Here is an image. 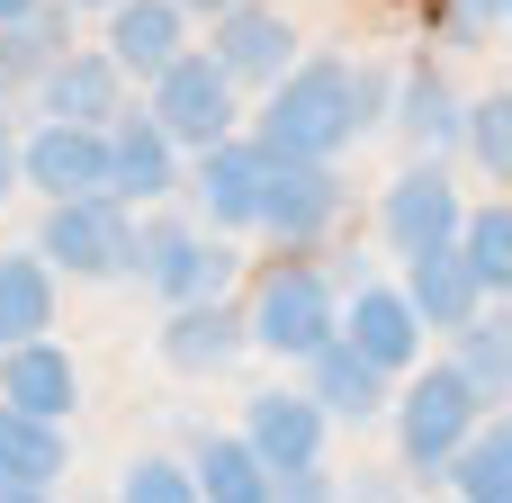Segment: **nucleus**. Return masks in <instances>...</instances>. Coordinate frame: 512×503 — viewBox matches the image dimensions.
Segmentation results:
<instances>
[{"instance_id":"39448f33","label":"nucleus","mask_w":512,"mask_h":503,"mask_svg":"<svg viewBox=\"0 0 512 503\" xmlns=\"http://www.w3.org/2000/svg\"><path fill=\"white\" fill-rule=\"evenodd\" d=\"M153 117H162V135L171 144H216V135H234V72L216 63V54H171L162 72H153Z\"/></svg>"},{"instance_id":"f8f14e48","label":"nucleus","mask_w":512,"mask_h":503,"mask_svg":"<svg viewBox=\"0 0 512 503\" xmlns=\"http://www.w3.org/2000/svg\"><path fill=\"white\" fill-rule=\"evenodd\" d=\"M459 189H450V171H432V162H414V171H396V189H387V207H378V225H387V243L414 261V252H432V243H459Z\"/></svg>"},{"instance_id":"9b49d317","label":"nucleus","mask_w":512,"mask_h":503,"mask_svg":"<svg viewBox=\"0 0 512 503\" xmlns=\"http://www.w3.org/2000/svg\"><path fill=\"white\" fill-rule=\"evenodd\" d=\"M333 207H342V180L333 162H270V189H261V234L279 243H324L333 234Z\"/></svg>"},{"instance_id":"2eb2a0df","label":"nucleus","mask_w":512,"mask_h":503,"mask_svg":"<svg viewBox=\"0 0 512 503\" xmlns=\"http://www.w3.org/2000/svg\"><path fill=\"white\" fill-rule=\"evenodd\" d=\"M36 99H45V117H72V126H108L117 117V99H126V72H117V54H54L45 72H36Z\"/></svg>"},{"instance_id":"0eeeda50","label":"nucleus","mask_w":512,"mask_h":503,"mask_svg":"<svg viewBox=\"0 0 512 503\" xmlns=\"http://www.w3.org/2000/svg\"><path fill=\"white\" fill-rule=\"evenodd\" d=\"M324 405L315 396H288V387H261L252 405H243V441L261 450V468H270V486L279 477H306L315 459H324Z\"/></svg>"},{"instance_id":"7c9ffc66","label":"nucleus","mask_w":512,"mask_h":503,"mask_svg":"<svg viewBox=\"0 0 512 503\" xmlns=\"http://www.w3.org/2000/svg\"><path fill=\"white\" fill-rule=\"evenodd\" d=\"M459 27H486V18H512V0H450Z\"/></svg>"},{"instance_id":"aec40b11","label":"nucleus","mask_w":512,"mask_h":503,"mask_svg":"<svg viewBox=\"0 0 512 503\" xmlns=\"http://www.w3.org/2000/svg\"><path fill=\"white\" fill-rule=\"evenodd\" d=\"M405 297H414V315H423V333H459L468 315H477V270L459 261V243H432V252H414V270H405Z\"/></svg>"},{"instance_id":"7ed1b4c3","label":"nucleus","mask_w":512,"mask_h":503,"mask_svg":"<svg viewBox=\"0 0 512 503\" xmlns=\"http://www.w3.org/2000/svg\"><path fill=\"white\" fill-rule=\"evenodd\" d=\"M477 396H468V378L441 360V369H423L414 360V387L396 396V450H405V468H423V477H441L450 459H459V441L477 432Z\"/></svg>"},{"instance_id":"1a4fd4ad","label":"nucleus","mask_w":512,"mask_h":503,"mask_svg":"<svg viewBox=\"0 0 512 503\" xmlns=\"http://www.w3.org/2000/svg\"><path fill=\"white\" fill-rule=\"evenodd\" d=\"M18 180H36L45 198H72V189H108V126H72V117H45L36 135H18Z\"/></svg>"},{"instance_id":"6ab92c4d","label":"nucleus","mask_w":512,"mask_h":503,"mask_svg":"<svg viewBox=\"0 0 512 503\" xmlns=\"http://www.w3.org/2000/svg\"><path fill=\"white\" fill-rule=\"evenodd\" d=\"M306 369H315V387H306V396H315L333 423H378V414H387V369H378L360 342H342V333H333L324 351H306Z\"/></svg>"},{"instance_id":"a878e982","label":"nucleus","mask_w":512,"mask_h":503,"mask_svg":"<svg viewBox=\"0 0 512 503\" xmlns=\"http://www.w3.org/2000/svg\"><path fill=\"white\" fill-rule=\"evenodd\" d=\"M54 54H63V9H54V0H36L27 18H9V27H0V90H18V81L36 90V72H45Z\"/></svg>"},{"instance_id":"cd10ccee","label":"nucleus","mask_w":512,"mask_h":503,"mask_svg":"<svg viewBox=\"0 0 512 503\" xmlns=\"http://www.w3.org/2000/svg\"><path fill=\"white\" fill-rule=\"evenodd\" d=\"M450 369L468 378V396H477V405H504V396H512V360H504V333H495V324H477V315L459 324V351H450Z\"/></svg>"},{"instance_id":"bb28decb","label":"nucleus","mask_w":512,"mask_h":503,"mask_svg":"<svg viewBox=\"0 0 512 503\" xmlns=\"http://www.w3.org/2000/svg\"><path fill=\"white\" fill-rule=\"evenodd\" d=\"M459 261L477 270L486 297H512V207H468L459 216Z\"/></svg>"},{"instance_id":"423d86ee","label":"nucleus","mask_w":512,"mask_h":503,"mask_svg":"<svg viewBox=\"0 0 512 503\" xmlns=\"http://www.w3.org/2000/svg\"><path fill=\"white\" fill-rule=\"evenodd\" d=\"M135 279L171 306H198V297H225L234 279V252L207 243L198 225H135Z\"/></svg>"},{"instance_id":"f257e3e1","label":"nucleus","mask_w":512,"mask_h":503,"mask_svg":"<svg viewBox=\"0 0 512 503\" xmlns=\"http://www.w3.org/2000/svg\"><path fill=\"white\" fill-rule=\"evenodd\" d=\"M378 117V81L360 63H288L261 99V144L288 162H342Z\"/></svg>"},{"instance_id":"f704fd0d","label":"nucleus","mask_w":512,"mask_h":503,"mask_svg":"<svg viewBox=\"0 0 512 503\" xmlns=\"http://www.w3.org/2000/svg\"><path fill=\"white\" fill-rule=\"evenodd\" d=\"M63 9H117V0H63Z\"/></svg>"},{"instance_id":"412c9836","label":"nucleus","mask_w":512,"mask_h":503,"mask_svg":"<svg viewBox=\"0 0 512 503\" xmlns=\"http://www.w3.org/2000/svg\"><path fill=\"white\" fill-rule=\"evenodd\" d=\"M108 54H117V72H162L171 54H180V0H117L108 9Z\"/></svg>"},{"instance_id":"4468645a","label":"nucleus","mask_w":512,"mask_h":503,"mask_svg":"<svg viewBox=\"0 0 512 503\" xmlns=\"http://www.w3.org/2000/svg\"><path fill=\"white\" fill-rule=\"evenodd\" d=\"M243 342H252V324H243L225 297L171 306V324H162V360H171L180 378H216V369H234V360H243Z\"/></svg>"},{"instance_id":"4be33fe9","label":"nucleus","mask_w":512,"mask_h":503,"mask_svg":"<svg viewBox=\"0 0 512 503\" xmlns=\"http://www.w3.org/2000/svg\"><path fill=\"white\" fill-rule=\"evenodd\" d=\"M459 126H468V108L450 99V81L423 63V72H405V90H396V135L414 144V153H441V144H459Z\"/></svg>"},{"instance_id":"f3484780","label":"nucleus","mask_w":512,"mask_h":503,"mask_svg":"<svg viewBox=\"0 0 512 503\" xmlns=\"http://www.w3.org/2000/svg\"><path fill=\"white\" fill-rule=\"evenodd\" d=\"M0 405H27V414H72L81 405V369L63 342L27 333V342H0Z\"/></svg>"},{"instance_id":"72a5a7b5","label":"nucleus","mask_w":512,"mask_h":503,"mask_svg":"<svg viewBox=\"0 0 512 503\" xmlns=\"http://www.w3.org/2000/svg\"><path fill=\"white\" fill-rule=\"evenodd\" d=\"M495 333H504V360H512V297H504V324H495Z\"/></svg>"},{"instance_id":"9d476101","label":"nucleus","mask_w":512,"mask_h":503,"mask_svg":"<svg viewBox=\"0 0 512 503\" xmlns=\"http://www.w3.org/2000/svg\"><path fill=\"white\" fill-rule=\"evenodd\" d=\"M270 144H234V135H216V144H198V207H207V225H261V189H270Z\"/></svg>"},{"instance_id":"f03ea898","label":"nucleus","mask_w":512,"mask_h":503,"mask_svg":"<svg viewBox=\"0 0 512 503\" xmlns=\"http://www.w3.org/2000/svg\"><path fill=\"white\" fill-rule=\"evenodd\" d=\"M36 252L63 270V279H126L135 270V216L117 189H72L45 207V234Z\"/></svg>"},{"instance_id":"c756f323","label":"nucleus","mask_w":512,"mask_h":503,"mask_svg":"<svg viewBox=\"0 0 512 503\" xmlns=\"http://www.w3.org/2000/svg\"><path fill=\"white\" fill-rule=\"evenodd\" d=\"M126 495H135V503H189V495H198V477H189L180 459H126Z\"/></svg>"},{"instance_id":"20e7f679","label":"nucleus","mask_w":512,"mask_h":503,"mask_svg":"<svg viewBox=\"0 0 512 503\" xmlns=\"http://www.w3.org/2000/svg\"><path fill=\"white\" fill-rule=\"evenodd\" d=\"M243 324H252V342H261V351L306 360V351H324V342L342 333V297H333V279H324V270H270Z\"/></svg>"},{"instance_id":"6e6552de","label":"nucleus","mask_w":512,"mask_h":503,"mask_svg":"<svg viewBox=\"0 0 512 503\" xmlns=\"http://www.w3.org/2000/svg\"><path fill=\"white\" fill-rule=\"evenodd\" d=\"M225 72H234V90H270L288 63H297V27L279 18V9H261V0H225L216 9V45H207Z\"/></svg>"},{"instance_id":"a211bd4d","label":"nucleus","mask_w":512,"mask_h":503,"mask_svg":"<svg viewBox=\"0 0 512 503\" xmlns=\"http://www.w3.org/2000/svg\"><path fill=\"white\" fill-rule=\"evenodd\" d=\"M342 324H351L342 342H360V351H369L387 378L423 360V315H414V297H405V288H351Z\"/></svg>"},{"instance_id":"393cba45","label":"nucleus","mask_w":512,"mask_h":503,"mask_svg":"<svg viewBox=\"0 0 512 503\" xmlns=\"http://www.w3.org/2000/svg\"><path fill=\"white\" fill-rule=\"evenodd\" d=\"M441 477H459V495H477V503H512V423L477 414V432L459 441V459Z\"/></svg>"},{"instance_id":"473e14b6","label":"nucleus","mask_w":512,"mask_h":503,"mask_svg":"<svg viewBox=\"0 0 512 503\" xmlns=\"http://www.w3.org/2000/svg\"><path fill=\"white\" fill-rule=\"evenodd\" d=\"M27 9H36V0H0V27H9V18H27Z\"/></svg>"},{"instance_id":"dca6fc26","label":"nucleus","mask_w":512,"mask_h":503,"mask_svg":"<svg viewBox=\"0 0 512 503\" xmlns=\"http://www.w3.org/2000/svg\"><path fill=\"white\" fill-rule=\"evenodd\" d=\"M180 180V144L162 135V117H108V189L126 198V207H144V198H162Z\"/></svg>"},{"instance_id":"ddd939ff","label":"nucleus","mask_w":512,"mask_h":503,"mask_svg":"<svg viewBox=\"0 0 512 503\" xmlns=\"http://www.w3.org/2000/svg\"><path fill=\"white\" fill-rule=\"evenodd\" d=\"M72 468V441H63V414H27V405H0V495L27 503L45 486H63Z\"/></svg>"},{"instance_id":"b1692460","label":"nucleus","mask_w":512,"mask_h":503,"mask_svg":"<svg viewBox=\"0 0 512 503\" xmlns=\"http://www.w3.org/2000/svg\"><path fill=\"white\" fill-rule=\"evenodd\" d=\"M189 477H198V495H225V503H261V495H270V468H261V450H252L243 432H216V441H198Z\"/></svg>"},{"instance_id":"c9c22d12","label":"nucleus","mask_w":512,"mask_h":503,"mask_svg":"<svg viewBox=\"0 0 512 503\" xmlns=\"http://www.w3.org/2000/svg\"><path fill=\"white\" fill-rule=\"evenodd\" d=\"M180 9H225V0H180Z\"/></svg>"},{"instance_id":"c85d7f7f","label":"nucleus","mask_w":512,"mask_h":503,"mask_svg":"<svg viewBox=\"0 0 512 503\" xmlns=\"http://www.w3.org/2000/svg\"><path fill=\"white\" fill-rule=\"evenodd\" d=\"M459 144L486 162V180H512V90H495V99H477V108H468Z\"/></svg>"},{"instance_id":"2f4dec72","label":"nucleus","mask_w":512,"mask_h":503,"mask_svg":"<svg viewBox=\"0 0 512 503\" xmlns=\"http://www.w3.org/2000/svg\"><path fill=\"white\" fill-rule=\"evenodd\" d=\"M9 189H18V126L0 117V198H9Z\"/></svg>"},{"instance_id":"5701e85b","label":"nucleus","mask_w":512,"mask_h":503,"mask_svg":"<svg viewBox=\"0 0 512 503\" xmlns=\"http://www.w3.org/2000/svg\"><path fill=\"white\" fill-rule=\"evenodd\" d=\"M54 324V261L45 252H0V342H27Z\"/></svg>"}]
</instances>
